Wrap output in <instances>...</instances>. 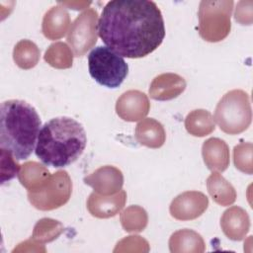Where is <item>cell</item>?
<instances>
[{"instance_id":"obj_14","label":"cell","mask_w":253,"mask_h":253,"mask_svg":"<svg viewBox=\"0 0 253 253\" xmlns=\"http://www.w3.org/2000/svg\"><path fill=\"white\" fill-rule=\"evenodd\" d=\"M220 227L227 238L233 241H240L249 231V215L242 208L233 206L222 213Z\"/></svg>"},{"instance_id":"obj_10","label":"cell","mask_w":253,"mask_h":253,"mask_svg":"<svg viewBox=\"0 0 253 253\" xmlns=\"http://www.w3.org/2000/svg\"><path fill=\"white\" fill-rule=\"evenodd\" d=\"M150 103L147 95L138 90H128L121 95L116 103L117 115L124 121L136 122L149 112Z\"/></svg>"},{"instance_id":"obj_11","label":"cell","mask_w":253,"mask_h":253,"mask_svg":"<svg viewBox=\"0 0 253 253\" xmlns=\"http://www.w3.org/2000/svg\"><path fill=\"white\" fill-rule=\"evenodd\" d=\"M84 183L94 189V192L109 196L120 192L124 185L122 171L114 166L106 165L98 168L90 175L84 177Z\"/></svg>"},{"instance_id":"obj_5","label":"cell","mask_w":253,"mask_h":253,"mask_svg":"<svg viewBox=\"0 0 253 253\" xmlns=\"http://www.w3.org/2000/svg\"><path fill=\"white\" fill-rule=\"evenodd\" d=\"M232 0H204L200 2L199 34L201 38L210 42H217L224 40L231 29Z\"/></svg>"},{"instance_id":"obj_1","label":"cell","mask_w":253,"mask_h":253,"mask_svg":"<svg viewBox=\"0 0 253 253\" xmlns=\"http://www.w3.org/2000/svg\"><path fill=\"white\" fill-rule=\"evenodd\" d=\"M98 33L111 50L127 58L153 52L165 38L162 13L148 0H113L103 8Z\"/></svg>"},{"instance_id":"obj_4","label":"cell","mask_w":253,"mask_h":253,"mask_svg":"<svg viewBox=\"0 0 253 253\" xmlns=\"http://www.w3.org/2000/svg\"><path fill=\"white\" fill-rule=\"evenodd\" d=\"M213 119L225 133L243 132L249 127L252 121L249 95L240 89L227 92L217 103Z\"/></svg>"},{"instance_id":"obj_27","label":"cell","mask_w":253,"mask_h":253,"mask_svg":"<svg viewBox=\"0 0 253 253\" xmlns=\"http://www.w3.org/2000/svg\"><path fill=\"white\" fill-rule=\"evenodd\" d=\"M1 152V185L11 181L16 175H18L21 166L15 160L11 152L4 148H0Z\"/></svg>"},{"instance_id":"obj_29","label":"cell","mask_w":253,"mask_h":253,"mask_svg":"<svg viewBox=\"0 0 253 253\" xmlns=\"http://www.w3.org/2000/svg\"><path fill=\"white\" fill-rule=\"evenodd\" d=\"M58 4L62 5L63 7H68L69 9H73V10H83L88 5H90L91 2H58Z\"/></svg>"},{"instance_id":"obj_24","label":"cell","mask_w":253,"mask_h":253,"mask_svg":"<svg viewBox=\"0 0 253 253\" xmlns=\"http://www.w3.org/2000/svg\"><path fill=\"white\" fill-rule=\"evenodd\" d=\"M121 223L123 228L127 232L142 231L148 221L147 213L139 206H130L121 213Z\"/></svg>"},{"instance_id":"obj_22","label":"cell","mask_w":253,"mask_h":253,"mask_svg":"<svg viewBox=\"0 0 253 253\" xmlns=\"http://www.w3.org/2000/svg\"><path fill=\"white\" fill-rule=\"evenodd\" d=\"M41 51L37 44L29 40H22L16 43L13 50V59L22 69L35 67L40 60Z\"/></svg>"},{"instance_id":"obj_16","label":"cell","mask_w":253,"mask_h":253,"mask_svg":"<svg viewBox=\"0 0 253 253\" xmlns=\"http://www.w3.org/2000/svg\"><path fill=\"white\" fill-rule=\"evenodd\" d=\"M202 154L206 166L212 172H223L229 165V147L220 138L207 139L203 144Z\"/></svg>"},{"instance_id":"obj_2","label":"cell","mask_w":253,"mask_h":253,"mask_svg":"<svg viewBox=\"0 0 253 253\" xmlns=\"http://www.w3.org/2000/svg\"><path fill=\"white\" fill-rule=\"evenodd\" d=\"M87 144L83 126L69 117H57L40 129L35 153L46 166L66 167L75 162Z\"/></svg>"},{"instance_id":"obj_8","label":"cell","mask_w":253,"mask_h":253,"mask_svg":"<svg viewBox=\"0 0 253 253\" xmlns=\"http://www.w3.org/2000/svg\"><path fill=\"white\" fill-rule=\"evenodd\" d=\"M98 35V13L93 8H88L74 20L67 34V42L74 56H82L93 47Z\"/></svg>"},{"instance_id":"obj_19","label":"cell","mask_w":253,"mask_h":253,"mask_svg":"<svg viewBox=\"0 0 253 253\" xmlns=\"http://www.w3.org/2000/svg\"><path fill=\"white\" fill-rule=\"evenodd\" d=\"M50 176L51 174L46 167L35 161L26 162L21 166L18 173L20 183L28 192H33L42 187Z\"/></svg>"},{"instance_id":"obj_6","label":"cell","mask_w":253,"mask_h":253,"mask_svg":"<svg viewBox=\"0 0 253 253\" xmlns=\"http://www.w3.org/2000/svg\"><path fill=\"white\" fill-rule=\"evenodd\" d=\"M88 68L91 77L100 85L116 89L122 85L128 74L125 59L107 46L99 45L88 55Z\"/></svg>"},{"instance_id":"obj_28","label":"cell","mask_w":253,"mask_h":253,"mask_svg":"<svg viewBox=\"0 0 253 253\" xmlns=\"http://www.w3.org/2000/svg\"><path fill=\"white\" fill-rule=\"evenodd\" d=\"M252 5V1H240L237 3L234 18L241 25H251Z\"/></svg>"},{"instance_id":"obj_15","label":"cell","mask_w":253,"mask_h":253,"mask_svg":"<svg viewBox=\"0 0 253 253\" xmlns=\"http://www.w3.org/2000/svg\"><path fill=\"white\" fill-rule=\"evenodd\" d=\"M71 20L65 7L60 4L51 7L43 16L42 31L43 36L51 41L61 39L70 29Z\"/></svg>"},{"instance_id":"obj_12","label":"cell","mask_w":253,"mask_h":253,"mask_svg":"<svg viewBox=\"0 0 253 253\" xmlns=\"http://www.w3.org/2000/svg\"><path fill=\"white\" fill-rule=\"evenodd\" d=\"M126 202V193L121 190L117 194L109 196H100L93 192L87 200V209L89 212L98 218H109L115 216L125 207Z\"/></svg>"},{"instance_id":"obj_26","label":"cell","mask_w":253,"mask_h":253,"mask_svg":"<svg viewBox=\"0 0 253 253\" xmlns=\"http://www.w3.org/2000/svg\"><path fill=\"white\" fill-rule=\"evenodd\" d=\"M233 161L236 169L251 175L252 169V143L241 142L233 149Z\"/></svg>"},{"instance_id":"obj_9","label":"cell","mask_w":253,"mask_h":253,"mask_svg":"<svg viewBox=\"0 0 253 253\" xmlns=\"http://www.w3.org/2000/svg\"><path fill=\"white\" fill-rule=\"evenodd\" d=\"M209 206L208 197L198 191H187L178 195L171 203L170 214L178 220H192L201 216Z\"/></svg>"},{"instance_id":"obj_3","label":"cell","mask_w":253,"mask_h":253,"mask_svg":"<svg viewBox=\"0 0 253 253\" xmlns=\"http://www.w3.org/2000/svg\"><path fill=\"white\" fill-rule=\"evenodd\" d=\"M42 121L36 109L23 100L4 101L0 107V148L16 160L27 159L35 149Z\"/></svg>"},{"instance_id":"obj_7","label":"cell","mask_w":253,"mask_h":253,"mask_svg":"<svg viewBox=\"0 0 253 253\" xmlns=\"http://www.w3.org/2000/svg\"><path fill=\"white\" fill-rule=\"evenodd\" d=\"M72 193V181L68 173L59 170L49 177L40 189L28 192L29 202L40 211H52L65 205Z\"/></svg>"},{"instance_id":"obj_23","label":"cell","mask_w":253,"mask_h":253,"mask_svg":"<svg viewBox=\"0 0 253 253\" xmlns=\"http://www.w3.org/2000/svg\"><path fill=\"white\" fill-rule=\"evenodd\" d=\"M43 58L50 66L54 68L66 69L72 66L73 52L65 42H57L49 45Z\"/></svg>"},{"instance_id":"obj_25","label":"cell","mask_w":253,"mask_h":253,"mask_svg":"<svg viewBox=\"0 0 253 253\" xmlns=\"http://www.w3.org/2000/svg\"><path fill=\"white\" fill-rule=\"evenodd\" d=\"M63 231V225L52 218L40 219L33 230L32 238L38 243H46L56 239Z\"/></svg>"},{"instance_id":"obj_20","label":"cell","mask_w":253,"mask_h":253,"mask_svg":"<svg viewBox=\"0 0 253 253\" xmlns=\"http://www.w3.org/2000/svg\"><path fill=\"white\" fill-rule=\"evenodd\" d=\"M207 188L212 200L223 207L232 205L236 200L234 187L218 172H212L207 179Z\"/></svg>"},{"instance_id":"obj_13","label":"cell","mask_w":253,"mask_h":253,"mask_svg":"<svg viewBox=\"0 0 253 253\" xmlns=\"http://www.w3.org/2000/svg\"><path fill=\"white\" fill-rule=\"evenodd\" d=\"M185 79L176 73H162L156 76L149 87V95L156 101L177 98L186 89Z\"/></svg>"},{"instance_id":"obj_17","label":"cell","mask_w":253,"mask_h":253,"mask_svg":"<svg viewBox=\"0 0 253 253\" xmlns=\"http://www.w3.org/2000/svg\"><path fill=\"white\" fill-rule=\"evenodd\" d=\"M136 141L149 148L161 147L166 139V132L163 126L152 118L140 121L135 127Z\"/></svg>"},{"instance_id":"obj_18","label":"cell","mask_w":253,"mask_h":253,"mask_svg":"<svg viewBox=\"0 0 253 253\" xmlns=\"http://www.w3.org/2000/svg\"><path fill=\"white\" fill-rule=\"evenodd\" d=\"M169 249L172 253H202L206 249L203 237L196 231L188 228L174 232L169 239Z\"/></svg>"},{"instance_id":"obj_21","label":"cell","mask_w":253,"mask_h":253,"mask_svg":"<svg viewBox=\"0 0 253 253\" xmlns=\"http://www.w3.org/2000/svg\"><path fill=\"white\" fill-rule=\"evenodd\" d=\"M185 127L187 131L194 136H206L214 130V120L211 114L207 110H194L187 115Z\"/></svg>"}]
</instances>
